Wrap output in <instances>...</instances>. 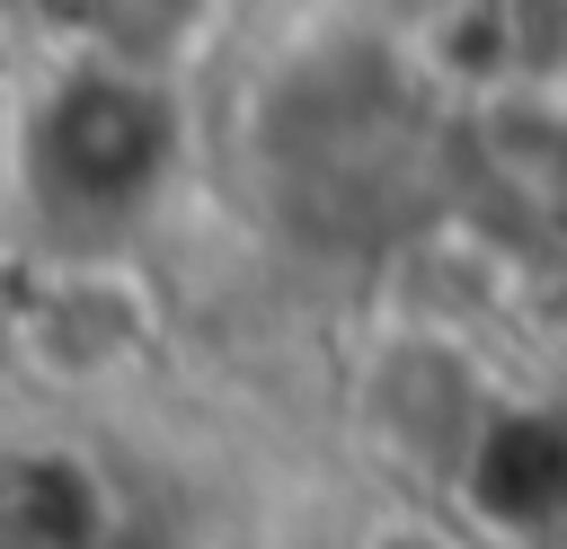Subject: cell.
<instances>
[{
    "label": "cell",
    "instance_id": "6da1fadb",
    "mask_svg": "<svg viewBox=\"0 0 567 549\" xmlns=\"http://www.w3.org/2000/svg\"><path fill=\"white\" fill-rule=\"evenodd\" d=\"M35 159H44V177H80L89 195L151 186V168L168 159V106H159V89L124 80V71H89V80L53 89Z\"/></svg>",
    "mask_w": 567,
    "mask_h": 549
}]
</instances>
